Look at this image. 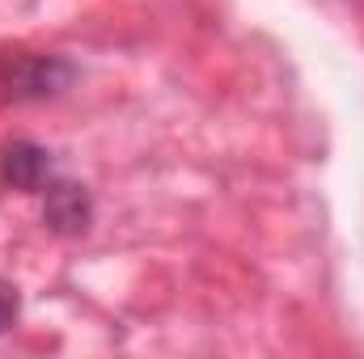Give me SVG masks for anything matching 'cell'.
Returning a JSON list of instances; mask_svg holds the SVG:
<instances>
[{
    "mask_svg": "<svg viewBox=\"0 0 364 359\" xmlns=\"http://www.w3.org/2000/svg\"><path fill=\"white\" fill-rule=\"evenodd\" d=\"M77 77V68L60 55H26L13 51L0 60V93L13 101H38V97H55L68 89Z\"/></svg>",
    "mask_w": 364,
    "mask_h": 359,
    "instance_id": "cell-1",
    "label": "cell"
},
{
    "mask_svg": "<svg viewBox=\"0 0 364 359\" xmlns=\"http://www.w3.org/2000/svg\"><path fill=\"white\" fill-rule=\"evenodd\" d=\"M0 178L13 190H26V194H43L51 182H55V161L43 144L34 140H13L4 153H0Z\"/></svg>",
    "mask_w": 364,
    "mask_h": 359,
    "instance_id": "cell-2",
    "label": "cell"
},
{
    "mask_svg": "<svg viewBox=\"0 0 364 359\" xmlns=\"http://www.w3.org/2000/svg\"><path fill=\"white\" fill-rule=\"evenodd\" d=\"M43 194H47L43 220H47L55 233L77 237V233H85V228H90L93 203H90V194H85V186H77V182H51Z\"/></svg>",
    "mask_w": 364,
    "mask_h": 359,
    "instance_id": "cell-3",
    "label": "cell"
},
{
    "mask_svg": "<svg viewBox=\"0 0 364 359\" xmlns=\"http://www.w3.org/2000/svg\"><path fill=\"white\" fill-rule=\"evenodd\" d=\"M17 313H21V296H17V287H13V283H4V279H0V334L17 321Z\"/></svg>",
    "mask_w": 364,
    "mask_h": 359,
    "instance_id": "cell-4",
    "label": "cell"
}]
</instances>
